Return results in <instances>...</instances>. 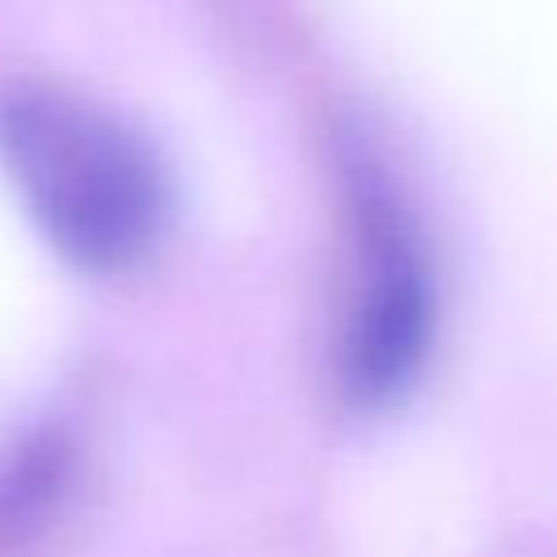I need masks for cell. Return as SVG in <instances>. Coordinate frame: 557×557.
Listing matches in <instances>:
<instances>
[{"label": "cell", "instance_id": "cell-1", "mask_svg": "<svg viewBox=\"0 0 557 557\" xmlns=\"http://www.w3.org/2000/svg\"><path fill=\"white\" fill-rule=\"evenodd\" d=\"M0 170L35 231L87 274L131 270L165 231L170 191L157 152L126 117L74 87L0 83Z\"/></svg>", "mask_w": 557, "mask_h": 557}, {"label": "cell", "instance_id": "cell-2", "mask_svg": "<svg viewBox=\"0 0 557 557\" xmlns=\"http://www.w3.org/2000/svg\"><path fill=\"white\" fill-rule=\"evenodd\" d=\"M344 205H348V313L339 339V387L357 409L396 400L431 339V283L418 231L405 200H396L383 165L344 144Z\"/></svg>", "mask_w": 557, "mask_h": 557}]
</instances>
